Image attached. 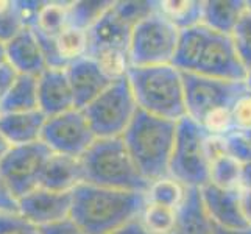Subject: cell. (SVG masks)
Masks as SVG:
<instances>
[{"label":"cell","instance_id":"obj_1","mask_svg":"<svg viewBox=\"0 0 251 234\" xmlns=\"http://www.w3.org/2000/svg\"><path fill=\"white\" fill-rule=\"evenodd\" d=\"M172 64L186 74L229 81H244L247 75L229 34L211 30L203 24L179 31Z\"/></svg>","mask_w":251,"mask_h":234},{"label":"cell","instance_id":"obj_2","mask_svg":"<svg viewBox=\"0 0 251 234\" xmlns=\"http://www.w3.org/2000/svg\"><path fill=\"white\" fill-rule=\"evenodd\" d=\"M145 203V192L81 183L72 190L71 219L88 234H108L139 219Z\"/></svg>","mask_w":251,"mask_h":234},{"label":"cell","instance_id":"obj_3","mask_svg":"<svg viewBox=\"0 0 251 234\" xmlns=\"http://www.w3.org/2000/svg\"><path fill=\"white\" fill-rule=\"evenodd\" d=\"M175 134L176 122L151 116L139 108L122 134L129 156L149 183L169 175Z\"/></svg>","mask_w":251,"mask_h":234},{"label":"cell","instance_id":"obj_4","mask_svg":"<svg viewBox=\"0 0 251 234\" xmlns=\"http://www.w3.org/2000/svg\"><path fill=\"white\" fill-rule=\"evenodd\" d=\"M126 78L139 109L173 122L186 117L183 74L173 64L129 67Z\"/></svg>","mask_w":251,"mask_h":234},{"label":"cell","instance_id":"obj_5","mask_svg":"<svg viewBox=\"0 0 251 234\" xmlns=\"http://www.w3.org/2000/svg\"><path fill=\"white\" fill-rule=\"evenodd\" d=\"M80 161L83 183L134 192H147L150 186L137 170L122 137L95 139Z\"/></svg>","mask_w":251,"mask_h":234},{"label":"cell","instance_id":"obj_6","mask_svg":"<svg viewBox=\"0 0 251 234\" xmlns=\"http://www.w3.org/2000/svg\"><path fill=\"white\" fill-rule=\"evenodd\" d=\"M206 137L204 128L190 117L186 116L176 122L169 175L187 189H200L209 183Z\"/></svg>","mask_w":251,"mask_h":234},{"label":"cell","instance_id":"obj_7","mask_svg":"<svg viewBox=\"0 0 251 234\" xmlns=\"http://www.w3.org/2000/svg\"><path fill=\"white\" fill-rule=\"evenodd\" d=\"M81 111L97 139L122 137L137 111L126 75L111 81L108 88Z\"/></svg>","mask_w":251,"mask_h":234},{"label":"cell","instance_id":"obj_8","mask_svg":"<svg viewBox=\"0 0 251 234\" xmlns=\"http://www.w3.org/2000/svg\"><path fill=\"white\" fill-rule=\"evenodd\" d=\"M178 41L179 31L156 10L131 30L128 46L129 67L172 64Z\"/></svg>","mask_w":251,"mask_h":234},{"label":"cell","instance_id":"obj_9","mask_svg":"<svg viewBox=\"0 0 251 234\" xmlns=\"http://www.w3.org/2000/svg\"><path fill=\"white\" fill-rule=\"evenodd\" d=\"M181 74L184 84L186 116L197 124H201V120L214 111L229 109L240 95L248 91L244 81L220 80L186 72Z\"/></svg>","mask_w":251,"mask_h":234},{"label":"cell","instance_id":"obj_10","mask_svg":"<svg viewBox=\"0 0 251 234\" xmlns=\"http://www.w3.org/2000/svg\"><path fill=\"white\" fill-rule=\"evenodd\" d=\"M95 139L88 119L78 108L47 117L41 134V142L51 153L72 158H81Z\"/></svg>","mask_w":251,"mask_h":234},{"label":"cell","instance_id":"obj_11","mask_svg":"<svg viewBox=\"0 0 251 234\" xmlns=\"http://www.w3.org/2000/svg\"><path fill=\"white\" fill-rule=\"evenodd\" d=\"M50 155L51 152L39 141L11 147L8 155L0 161V173L16 198L39 187L42 170Z\"/></svg>","mask_w":251,"mask_h":234},{"label":"cell","instance_id":"obj_12","mask_svg":"<svg viewBox=\"0 0 251 234\" xmlns=\"http://www.w3.org/2000/svg\"><path fill=\"white\" fill-rule=\"evenodd\" d=\"M72 192L36 187L17 198V212L34 228H44L71 217Z\"/></svg>","mask_w":251,"mask_h":234},{"label":"cell","instance_id":"obj_13","mask_svg":"<svg viewBox=\"0 0 251 234\" xmlns=\"http://www.w3.org/2000/svg\"><path fill=\"white\" fill-rule=\"evenodd\" d=\"M133 25L114 8V2L88 30V56L97 59L109 53H126Z\"/></svg>","mask_w":251,"mask_h":234},{"label":"cell","instance_id":"obj_14","mask_svg":"<svg viewBox=\"0 0 251 234\" xmlns=\"http://www.w3.org/2000/svg\"><path fill=\"white\" fill-rule=\"evenodd\" d=\"M203 208L209 220L226 230L247 228L248 223L242 212L240 190L222 189L211 183L200 187Z\"/></svg>","mask_w":251,"mask_h":234},{"label":"cell","instance_id":"obj_15","mask_svg":"<svg viewBox=\"0 0 251 234\" xmlns=\"http://www.w3.org/2000/svg\"><path fill=\"white\" fill-rule=\"evenodd\" d=\"M66 75L74 94L75 108L83 109L111 84V78L95 59L84 56L66 67Z\"/></svg>","mask_w":251,"mask_h":234},{"label":"cell","instance_id":"obj_16","mask_svg":"<svg viewBox=\"0 0 251 234\" xmlns=\"http://www.w3.org/2000/svg\"><path fill=\"white\" fill-rule=\"evenodd\" d=\"M75 108L74 94L66 69H46L38 75V109L46 117H53Z\"/></svg>","mask_w":251,"mask_h":234},{"label":"cell","instance_id":"obj_17","mask_svg":"<svg viewBox=\"0 0 251 234\" xmlns=\"http://www.w3.org/2000/svg\"><path fill=\"white\" fill-rule=\"evenodd\" d=\"M6 61L17 74L38 77L47 69L39 41L31 28H24L5 44Z\"/></svg>","mask_w":251,"mask_h":234},{"label":"cell","instance_id":"obj_18","mask_svg":"<svg viewBox=\"0 0 251 234\" xmlns=\"http://www.w3.org/2000/svg\"><path fill=\"white\" fill-rule=\"evenodd\" d=\"M83 183V167L80 158L51 153L42 170L39 187L55 192H72Z\"/></svg>","mask_w":251,"mask_h":234},{"label":"cell","instance_id":"obj_19","mask_svg":"<svg viewBox=\"0 0 251 234\" xmlns=\"http://www.w3.org/2000/svg\"><path fill=\"white\" fill-rule=\"evenodd\" d=\"M46 120L47 117L39 109L25 112H2L0 131L13 147L34 144L41 141Z\"/></svg>","mask_w":251,"mask_h":234},{"label":"cell","instance_id":"obj_20","mask_svg":"<svg viewBox=\"0 0 251 234\" xmlns=\"http://www.w3.org/2000/svg\"><path fill=\"white\" fill-rule=\"evenodd\" d=\"M169 234H212V222L203 208L200 189H187Z\"/></svg>","mask_w":251,"mask_h":234},{"label":"cell","instance_id":"obj_21","mask_svg":"<svg viewBox=\"0 0 251 234\" xmlns=\"http://www.w3.org/2000/svg\"><path fill=\"white\" fill-rule=\"evenodd\" d=\"M247 11L244 0H207L203 2V25L219 33L231 34Z\"/></svg>","mask_w":251,"mask_h":234},{"label":"cell","instance_id":"obj_22","mask_svg":"<svg viewBox=\"0 0 251 234\" xmlns=\"http://www.w3.org/2000/svg\"><path fill=\"white\" fill-rule=\"evenodd\" d=\"M38 109V77L17 75L0 102L2 112H25Z\"/></svg>","mask_w":251,"mask_h":234},{"label":"cell","instance_id":"obj_23","mask_svg":"<svg viewBox=\"0 0 251 234\" xmlns=\"http://www.w3.org/2000/svg\"><path fill=\"white\" fill-rule=\"evenodd\" d=\"M158 13L175 27L184 31L203 22L201 0H162L158 2Z\"/></svg>","mask_w":251,"mask_h":234},{"label":"cell","instance_id":"obj_24","mask_svg":"<svg viewBox=\"0 0 251 234\" xmlns=\"http://www.w3.org/2000/svg\"><path fill=\"white\" fill-rule=\"evenodd\" d=\"M53 44L59 61L67 67L76 59L88 56V31L74 25H67L53 38Z\"/></svg>","mask_w":251,"mask_h":234},{"label":"cell","instance_id":"obj_25","mask_svg":"<svg viewBox=\"0 0 251 234\" xmlns=\"http://www.w3.org/2000/svg\"><path fill=\"white\" fill-rule=\"evenodd\" d=\"M69 25V2H42L31 30L47 38H55Z\"/></svg>","mask_w":251,"mask_h":234},{"label":"cell","instance_id":"obj_26","mask_svg":"<svg viewBox=\"0 0 251 234\" xmlns=\"http://www.w3.org/2000/svg\"><path fill=\"white\" fill-rule=\"evenodd\" d=\"M186 194H187V187L181 184L175 178L167 175L151 181L145 192V197L149 203L178 209L181 203H183Z\"/></svg>","mask_w":251,"mask_h":234},{"label":"cell","instance_id":"obj_27","mask_svg":"<svg viewBox=\"0 0 251 234\" xmlns=\"http://www.w3.org/2000/svg\"><path fill=\"white\" fill-rule=\"evenodd\" d=\"M240 173L242 162L229 153H225L211 161L209 183L222 189L240 190Z\"/></svg>","mask_w":251,"mask_h":234},{"label":"cell","instance_id":"obj_28","mask_svg":"<svg viewBox=\"0 0 251 234\" xmlns=\"http://www.w3.org/2000/svg\"><path fill=\"white\" fill-rule=\"evenodd\" d=\"M178 209L147 202L139 215V222L149 234H169L176 222Z\"/></svg>","mask_w":251,"mask_h":234},{"label":"cell","instance_id":"obj_29","mask_svg":"<svg viewBox=\"0 0 251 234\" xmlns=\"http://www.w3.org/2000/svg\"><path fill=\"white\" fill-rule=\"evenodd\" d=\"M111 5L112 2H100V0L69 2V25L88 31Z\"/></svg>","mask_w":251,"mask_h":234},{"label":"cell","instance_id":"obj_30","mask_svg":"<svg viewBox=\"0 0 251 234\" xmlns=\"http://www.w3.org/2000/svg\"><path fill=\"white\" fill-rule=\"evenodd\" d=\"M231 41L234 44L237 56L245 69L251 67V13L247 10L240 17L234 30L231 31Z\"/></svg>","mask_w":251,"mask_h":234},{"label":"cell","instance_id":"obj_31","mask_svg":"<svg viewBox=\"0 0 251 234\" xmlns=\"http://www.w3.org/2000/svg\"><path fill=\"white\" fill-rule=\"evenodd\" d=\"M24 28L27 27H25L19 10L16 8V3L6 2V5L0 10V42L8 44Z\"/></svg>","mask_w":251,"mask_h":234},{"label":"cell","instance_id":"obj_32","mask_svg":"<svg viewBox=\"0 0 251 234\" xmlns=\"http://www.w3.org/2000/svg\"><path fill=\"white\" fill-rule=\"evenodd\" d=\"M232 124L236 133H244L251 128V92L247 91L240 95L231 106Z\"/></svg>","mask_w":251,"mask_h":234},{"label":"cell","instance_id":"obj_33","mask_svg":"<svg viewBox=\"0 0 251 234\" xmlns=\"http://www.w3.org/2000/svg\"><path fill=\"white\" fill-rule=\"evenodd\" d=\"M34 228L19 212H0V234H22Z\"/></svg>","mask_w":251,"mask_h":234},{"label":"cell","instance_id":"obj_34","mask_svg":"<svg viewBox=\"0 0 251 234\" xmlns=\"http://www.w3.org/2000/svg\"><path fill=\"white\" fill-rule=\"evenodd\" d=\"M38 231H39V234H88L86 231H83L71 217L58 222V223L49 225V227L39 228Z\"/></svg>","mask_w":251,"mask_h":234},{"label":"cell","instance_id":"obj_35","mask_svg":"<svg viewBox=\"0 0 251 234\" xmlns=\"http://www.w3.org/2000/svg\"><path fill=\"white\" fill-rule=\"evenodd\" d=\"M0 212H17V198L0 173Z\"/></svg>","mask_w":251,"mask_h":234},{"label":"cell","instance_id":"obj_36","mask_svg":"<svg viewBox=\"0 0 251 234\" xmlns=\"http://www.w3.org/2000/svg\"><path fill=\"white\" fill-rule=\"evenodd\" d=\"M17 75H19V74H17L14 69L8 64V61L0 66V97H3L5 92L11 88V84L14 83ZM0 102H2V100H0Z\"/></svg>","mask_w":251,"mask_h":234},{"label":"cell","instance_id":"obj_37","mask_svg":"<svg viewBox=\"0 0 251 234\" xmlns=\"http://www.w3.org/2000/svg\"><path fill=\"white\" fill-rule=\"evenodd\" d=\"M108 234H149L145 231V228L141 225L139 219L134 220V222H129L126 225H124V227H120L114 231H111Z\"/></svg>","mask_w":251,"mask_h":234},{"label":"cell","instance_id":"obj_38","mask_svg":"<svg viewBox=\"0 0 251 234\" xmlns=\"http://www.w3.org/2000/svg\"><path fill=\"white\" fill-rule=\"evenodd\" d=\"M240 205L248 227H251V190H240Z\"/></svg>","mask_w":251,"mask_h":234},{"label":"cell","instance_id":"obj_39","mask_svg":"<svg viewBox=\"0 0 251 234\" xmlns=\"http://www.w3.org/2000/svg\"><path fill=\"white\" fill-rule=\"evenodd\" d=\"M240 190H251V161L250 162H242Z\"/></svg>","mask_w":251,"mask_h":234},{"label":"cell","instance_id":"obj_40","mask_svg":"<svg viewBox=\"0 0 251 234\" xmlns=\"http://www.w3.org/2000/svg\"><path fill=\"white\" fill-rule=\"evenodd\" d=\"M212 234H251V227L240 228V230H226L212 223Z\"/></svg>","mask_w":251,"mask_h":234},{"label":"cell","instance_id":"obj_41","mask_svg":"<svg viewBox=\"0 0 251 234\" xmlns=\"http://www.w3.org/2000/svg\"><path fill=\"white\" fill-rule=\"evenodd\" d=\"M11 144H10V141L6 139V137L2 134V131H0V161H2L5 156L8 155V152L11 150Z\"/></svg>","mask_w":251,"mask_h":234},{"label":"cell","instance_id":"obj_42","mask_svg":"<svg viewBox=\"0 0 251 234\" xmlns=\"http://www.w3.org/2000/svg\"><path fill=\"white\" fill-rule=\"evenodd\" d=\"M6 63V50H5V44L0 42V66Z\"/></svg>","mask_w":251,"mask_h":234},{"label":"cell","instance_id":"obj_43","mask_svg":"<svg viewBox=\"0 0 251 234\" xmlns=\"http://www.w3.org/2000/svg\"><path fill=\"white\" fill-rule=\"evenodd\" d=\"M245 86H247V89L251 92V67L247 69V75H245V80H244Z\"/></svg>","mask_w":251,"mask_h":234},{"label":"cell","instance_id":"obj_44","mask_svg":"<svg viewBox=\"0 0 251 234\" xmlns=\"http://www.w3.org/2000/svg\"><path fill=\"white\" fill-rule=\"evenodd\" d=\"M239 134H240L242 137H244V139L251 145V128H250V130H247V131H244V133H239Z\"/></svg>","mask_w":251,"mask_h":234},{"label":"cell","instance_id":"obj_45","mask_svg":"<svg viewBox=\"0 0 251 234\" xmlns=\"http://www.w3.org/2000/svg\"><path fill=\"white\" fill-rule=\"evenodd\" d=\"M22 234H39V231H38V228H31V230L25 231V233H22Z\"/></svg>","mask_w":251,"mask_h":234},{"label":"cell","instance_id":"obj_46","mask_svg":"<svg viewBox=\"0 0 251 234\" xmlns=\"http://www.w3.org/2000/svg\"><path fill=\"white\" fill-rule=\"evenodd\" d=\"M247 10L251 13V0H250V2H247Z\"/></svg>","mask_w":251,"mask_h":234},{"label":"cell","instance_id":"obj_47","mask_svg":"<svg viewBox=\"0 0 251 234\" xmlns=\"http://www.w3.org/2000/svg\"><path fill=\"white\" fill-rule=\"evenodd\" d=\"M0 114H2V111H0Z\"/></svg>","mask_w":251,"mask_h":234},{"label":"cell","instance_id":"obj_48","mask_svg":"<svg viewBox=\"0 0 251 234\" xmlns=\"http://www.w3.org/2000/svg\"><path fill=\"white\" fill-rule=\"evenodd\" d=\"M0 100H2V97H0Z\"/></svg>","mask_w":251,"mask_h":234}]
</instances>
